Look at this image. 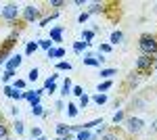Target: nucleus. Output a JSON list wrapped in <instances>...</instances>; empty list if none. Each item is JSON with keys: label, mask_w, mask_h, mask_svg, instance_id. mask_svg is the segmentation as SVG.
<instances>
[{"label": "nucleus", "mask_w": 157, "mask_h": 140, "mask_svg": "<svg viewBox=\"0 0 157 140\" xmlns=\"http://www.w3.org/2000/svg\"><path fill=\"white\" fill-rule=\"evenodd\" d=\"M55 140H73V134H67V136H59V138Z\"/></svg>", "instance_id": "603ef678"}, {"label": "nucleus", "mask_w": 157, "mask_h": 140, "mask_svg": "<svg viewBox=\"0 0 157 140\" xmlns=\"http://www.w3.org/2000/svg\"><path fill=\"white\" fill-rule=\"evenodd\" d=\"M111 88H113V80H101V82H98V86H97V92L107 94Z\"/></svg>", "instance_id": "393cba45"}, {"label": "nucleus", "mask_w": 157, "mask_h": 140, "mask_svg": "<svg viewBox=\"0 0 157 140\" xmlns=\"http://www.w3.org/2000/svg\"><path fill=\"white\" fill-rule=\"evenodd\" d=\"M63 34H65V25H52V27L48 29V40L55 44V46H61Z\"/></svg>", "instance_id": "0eeeda50"}, {"label": "nucleus", "mask_w": 157, "mask_h": 140, "mask_svg": "<svg viewBox=\"0 0 157 140\" xmlns=\"http://www.w3.org/2000/svg\"><path fill=\"white\" fill-rule=\"evenodd\" d=\"M4 140H13V138H11V136H9V138H4Z\"/></svg>", "instance_id": "4d7b16f0"}, {"label": "nucleus", "mask_w": 157, "mask_h": 140, "mask_svg": "<svg viewBox=\"0 0 157 140\" xmlns=\"http://www.w3.org/2000/svg\"><path fill=\"white\" fill-rule=\"evenodd\" d=\"M124 119H126V111H124V109H117V111L113 113V117H111V123H113V126H121Z\"/></svg>", "instance_id": "5701e85b"}, {"label": "nucleus", "mask_w": 157, "mask_h": 140, "mask_svg": "<svg viewBox=\"0 0 157 140\" xmlns=\"http://www.w3.org/2000/svg\"><path fill=\"white\" fill-rule=\"evenodd\" d=\"M0 19L4 21L6 25H17L21 21V4L17 2H6L2 4V11H0Z\"/></svg>", "instance_id": "f257e3e1"}, {"label": "nucleus", "mask_w": 157, "mask_h": 140, "mask_svg": "<svg viewBox=\"0 0 157 140\" xmlns=\"http://www.w3.org/2000/svg\"><path fill=\"white\" fill-rule=\"evenodd\" d=\"M17 44V40H13V38H6L4 42H2V46H0V69L4 67V63L9 61V57L13 55V48Z\"/></svg>", "instance_id": "423d86ee"}, {"label": "nucleus", "mask_w": 157, "mask_h": 140, "mask_svg": "<svg viewBox=\"0 0 157 140\" xmlns=\"http://www.w3.org/2000/svg\"><path fill=\"white\" fill-rule=\"evenodd\" d=\"M67 134H71L67 123H57V126H55V138H59V136H67Z\"/></svg>", "instance_id": "bb28decb"}, {"label": "nucleus", "mask_w": 157, "mask_h": 140, "mask_svg": "<svg viewBox=\"0 0 157 140\" xmlns=\"http://www.w3.org/2000/svg\"><path fill=\"white\" fill-rule=\"evenodd\" d=\"M73 140H98V136L92 130H80V132L73 136Z\"/></svg>", "instance_id": "f3484780"}, {"label": "nucleus", "mask_w": 157, "mask_h": 140, "mask_svg": "<svg viewBox=\"0 0 157 140\" xmlns=\"http://www.w3.org/2000/svg\"><path fill=\"white\" fill-rule=\"evenodd\" d=\"M92 132H94V134H97L98 138H101V136H103V134H105V132H107V123H105V121H103V123H101V126H97V128L92 130Z\"/></svg>", "instance_id": "37998d69"}, {"label": "nucleus", "mask_w": 157, "mask_h": 140, "mask_svg": "<svg viewBox=\"0 0 157 140\" xmlns=\"http://www.w3.org/2000/svg\"><path fill=\"white\" fill-rule=\"evenodd\" d=\"M138 50H140V55L155 57L157 55V36L155 34H143L138 38Z\"/></svg>", "instance_id": "20e7f679"}, {"label": "nucleus", "mask_w": 157, "mask_h": 140, "mask_svg": "<svg viewBox=\"0 0 157 140\" xmlns=\"http://www.w3.org/2000/svg\"><path fill=\"white\" fill-rule=\"evenodd\" d=\"M94 57H97V61L101 63V65H103V63L107 61V55H103V52H98V50H97V55H94Z\"/></svg>", "instance_id": "09e8293b"}, {"label": "nucleus", "mask_w": 157, "mask_h": 140, "mask_svg": "<svg viewBox=\"0 0 157 140\" xmlns=\"http://www.w3.org/2000/svg\"><path fill=\"white\" fill-rule=\"evenodd\" d=\"M153 71H157V59H155V63H153Z\"/></svg>", "instance_id": "5fc2aeb1"}, {"label": "nucleus", "mask_w": 157, "mask_h": 140, "mask_svg": "<svg viewBox=\"0 0 157 140\" xmlns=\"http://www.w3.org/2000/svg\"><path fill=\"white\" fill-rule=\"evenodd\" d=\"M23 55H21V52H13L11 57H9V61H6V63H4V67H2V69H15V71H19V67H21V65H23Z\"/></svg>", "instance_id": "6e6552de"}, {"label": "nucleus", "mask_w": 157, "mask_h": 140, "mask_svg": "<svg viewBox=\"0 0 157 140\" xmlns=\"http://www.w3.org/2000/svg\"><path fill=\"white\" fill-rule=\"evenodd\" d=\"M0 11H2V4H0Z\"/></svg>", "instance_id": "13d9d810"}, {"label": "nucleus", "mask_w": 157, "mask_h": 140, "mask_svg": "<svg viewBox=\"0 0 157 140\" xmlns=\"http://www.w3.org/2000/svg\"><path fill=\"white\" fill-rule=\"evenodd\" d=\"M65 55H67V50H65L63 46H52L48 52H46V59H48V61H55V63H59V61H63Z\"/></svg>", "instance_id": "1a4fd4ad"}, {"label": "nucleus", "mask_w": 157, "mask_h": 140, "mask_svg": "<svg viewBox=\"0 0 157 140\" xmlns=\"http://www.w3.org/2000/svg\"><path fill=\"white\" fill-rule=\"evenodd\" d=\"M65 107H67V103H65L63 98H57V100H55V111L63 113V111H65Z\"/></svg>", "instance_id": "79ce46f5"}, {"label": "nucleus", "mask_w": 157, "mask_h": 140, "mask_svg": "<svg viewBox=\"0 0 157 140\" xmlns=\"http://www.w3.org/2000/svg\"><path fill=\"white\" fill-rule=\"evenodd\" d=\"M88 21H90V15H88L86 11H82L80 15H78V23H82V25H84V23H88Z\"/></svg>", "instance_id": "49530a36"}, {"label": "nucleus", "mask_w": 157, "mask_h": 140, "mask_svg": "<svg viewBox=\"0 0 157 140\" xmlns=\"http://www.w3.org/2000/svg\"><path fill=\"white\" fill-rule=\"evenodd\" d=\"M140 78H143V75H140L138 71H132V73L126 78V86H128V88H136V84L140 82Z\"/></svg>", "instance_id": "4be33fe9"}, {"label": "nucleus", "mask_w": 157, "mask_h": 140, "mask_svg": "<svg viewBox=\"0 0 157 140\" xmlns=\"http://www.w3.org/2000/svg\"><path fill=\"white\" fill-rule=\"evenodd\" d=\"M65 4H67L65 0H48V6H50V9H55V11H59V9H63Z\"/></svg>", "instance_id": "e433bc0d"}, {"label": "nucleus", "mask_w": 157, "mask_h": 140, "mask_svg": "<svg viewBox=\"0 0 157 140\" xmlns=\"http://www.w3.org/2000/svg\"><path fill=\"white\" fill-rule=\"evenodd\" d=\"M82 94H84V88H82L80 84H73V88H71V96H73V98H80Z\"/></svg>", "instance_id": "4c0bfd02"}, {"label": "nucleus", "mask_w": 157, "mask_h": 140, "mask_svg": "<svg viewBox=\"0 0 157 140\" xmlns=\"http://www.w3.org/2000/svg\"><path fill=\"white\" fill-rule=\"evenodd\" d=\"M101 80H111L113 75H117V67H101Z\"/></svg>", "instance_id": "412c9836"}, {"label": "nucleus", "mask_w": 157, "mask_h": 140, "mask_svg": "<svg viewBox=\"0 0 157 140\" xmlns=\"http://www.w3.org/2000/svg\"><path fill=\"white\" fill-rule=\"evenodd\" d=\"M111 50H113V46H111L109 42H101V44H98V52H103V55H109Z\"/></svg>", "instance_id": "ea45409f"}, {"label": "nucleus", "mask_w": 157, "mask_h": 140, "mask_svg": "<svg viewBox=\"0 0 157 140\" xmlns=\"http://www.w3.org/2000/svg\"><path fill=\"white\" fill-rule=\"evenodd\" d=\"M40 46H38V40H29V42H25V50H23V57H32V55H36Z\"/></svg>", "instance_id": "a211bd4d"}, {"label": "nucleus", "mask_w": 157, "mask_h": 140, "mask_svg": "<svg viewBox=\"0 0 157 140\" xmlns=\"http://www.w3.org/2000/svg\"><path fill=\"white\" fill-rule=\"evenodd\" d=\"M59 78H61V73H59V71H52V73H50L46 80H48V82H55V84H57V82H59Z\"/></svg>", "instance_id": "de8ad7c7"}, {"label": "nucleus", "mask_w": 157, "mask_h": 140, "mask_svg": "<svg viewBox=\"0 0 157 140\" xmlns=\"http://www.w3.org/2000/svg\"><path fill=\"white\" fill-rule=\"evenodd\" d=\"M124 38H126V36H124V32H121V29H113V32L109 34V44H111V46L124 44Z\"/></svg>", "instance_id": "ddd939ff"}, {"label": "nucleus", "mask_w": 157, "mask_h": 140, "mask_svg": "<svg viewBox=\"0 0 157 140\" xmlns=\"http://www.w3.org/2000/svg\"><path fill=\"white\" fill-rule=\"evenodd\" d=\"M13 132L17 136H25V123L21 119H13Z\"/></svg>", "instance_id": "a878e982"}, {"label": "nucleus", "mask_w": 157, "mask_h": 140, "mask_svg": "<svg viewBox=\"0 0 157 140\" xmlns=\"http://www.w3.org/2000/svg\"><path fill=\"white\" fill-rule=\"evenodd\" d=\"M0 123H2V111H0Z\"/></svg>", "instance_id": "6e6d98bb"}, {"label": "nucleus", "mask_w": 157, "mask_h": 140, "mask_svg": "<svg viewBox=\"0 0 157 140\" xmlns=\"http://www.w3.org/2000/svg\"><path fill=\"white\" fill-rule=\"evenodd\" d=\"M61 17V11H52L50 15H46V17H42V21L38 23V27H50V23L55 21V19H59Z\"/></svg>", "instance_id": "2eb2a0df"}, {"label": "nucleus", "mask_w": 157, "mask_h": 140, "mask_svg": "<svg viewBox=\"0 0 157 140\" xmlns=\"http://www.w3.org/2000/svg\"><path fill=\"white\" fill-rule=\"evenodd\" d=\"M15 78H17V71L15 69H2V73H0V82L2 84H13Z\"/></svg>", "instance_id": "aec40b11"}, {"label": "nucleus", "mask_w": 157, "mask_h": 140, "mask_svg": "<svg viewBox=\"0 0 157 140\" xmlns=\"http://www.w3.org/2000/svg\"><path fill=\"white\" fill-rule=\"evenodd\" d=\"M153 63H155V57L138 55L136 63H134V71H138L140 75H151V73H153Z\"/></svg>", "instance_id": "39448f33"}, {"label": "nucleus", "mask_w": 157, "mask_h": 140, "mask_svg": "<svg viewBox=\"0 0 157 140\" xmlns=\"http://www.w3.org/2000/svg\"><path fill=\"white\" fill-rule=\"evenodd\" d=\"M90 103H94L97 107H103L109 103V94H103V92H94L90 96Z\"/></svg>", "instance_id": "4468645a"}, {"label": "nucleus", "mask_w": 157, "mask_h": 140, "mask_svg": "<svg viewBox=\"0 0 157 140\" xmlns=\"http://www.w3.org/2000/svg\"><path fill=\"white\" fill-rule=\"evenodd\" d=\"M98 140H121V138H120V134H117V132H113V130H107V132H105V134H103V136H101Z\"/></svg>", "instance_id": "72a5a7b5"}, {"label": "nucleus", "mask_w": 157, "mask_h": 140, "mask_svg": "<svg viewBox=\"0 0 157 140\" xmlns=\"http://www.w3.org/2000/svg\"><path fill=\"white\" fill-rule=\"evenodd\" d=\"M82 63H84L86 67H101V63L97 61L94 52H90V50H86L84 55H82Z\"/></svg>", "instance_id": "f8f14e48"}, {"label": "nucleus", "mask_w": 157, "mask_h": 140, "mask_svg": "<svg viewBox=\"0 0 157 140\" xmlns=\"http://www.w3.org/2000/svg\"><path fill=\"white\" fill-rule=\"evenodd\" d=\"M132 107H136V109H145L147 100L145 98H132Z\"/></svg>", "instance_id": "a18cd8bd"}, {"label": "nucleus", "mask_w": 157, "mask_h": 140, "mask_svg": "<svg viewBox=\"0 0 157 140\" xmlns=\"http://www.w3.org/2000/svg\"><path fill=\"white\" fill-rule=\"evenodd\" d=\"M25 80H27V84H36L40 80V69L38 67H32V69L27 71V78Z\"/></svg>", "instance_id": "c85d7f7f"}, {"label": "nucleus", "mask_w": 157, "mask_h": 140, "mask_svg": "<svg viewBox=\"0 0 157 140\" xmlns=\"http://www.w3.org/2000/svg\"><path fill=\"white\" fill-rule=\"evenodd\" d=\"M11 86L15 88V90H21V92H25V90H27V80H25V78H15Z\"/></svg>", "instance_id": "cd10ccee"}, {"label": "nucleus", "mask_w": 157, "mask_h": 140, "mask_svg": "<svg viewBox=\"0 0 157 140\" xmlns=\"http://www.w3.org/2000/svg\"><path fill=\"white\" fill-rule=\"evenodd\" d=\"M29 115H32V117H44V115H46V111H44V107H42V105H34V107H29Z\"/></svg>", "instance_id": "7c9ffc66"}, {"label": "nucleus", "mask_w": 157, "mask_h": 140, "mask_svg": "<svg viewBox=\"0 0 157 140\" xmlns=\"http://www.w3.org/2000/svg\"><path fill=\"white\" fill-rule=\"evenodd\" d=\"M29 140H48L46 136H40V138H29Z\"/></svg>", "instance_id": "864d4df0"}, {"label": "nucleus", "mask_w": 157, "mask_h": 140, "mask_svg": "<svg viewBox=\"0 0 157 140\" xmlns=\"http://www.w3.org/2000/svg\"><path fill=\"white\" fill-rule=\"evenodd\" d=\"M21 21L23 23H40L42 21V6L34 4V2L21 6Z\"/></svg>", "instance_id": "7ed1b4c3"}, {"label": "nucleus", "mask_w": 157, "mask_h": 140, "mask_svg": "<svg viewBox=\"0 0 157 140\" xmlns=\"http://www.w3.org/2000/svg\"><path fill=\"white\" fill-rule=\"evenodd\" d=\"M121 126L126 128V132H128L130 136H138V134H143L147 130V121L138 115H126V119H124Z\"/></svg>", "instance_id": "f03ea898"}, {"label": "nucleus", "mask_w": 157, "mask_h": 140, "mask_svg": "<svg viewBox=\"0 0 157 140\" xmlns=\"http://www.w3.org/2000/svg\"><path fill=\"white\" fill-rule=\"evenodd\" d=\"M40 136H44V132L40 126H32L29 128V138H40Z\"/></svg>", "instance_id": "c9c22d12"}, {"label": "nucleus", "mask_w": 157, "mask_h": 140, "mask_svg": "<svg viewBox=\"0 0 157 140\" xmlns=\"http://www.w3.org/2000/svg\"><path fill=\"white\" fill-rule=\"evenodd\" d=\"M73 69V65L69 63V61H59V63H55V71H71Z\"/></svg>", "instance_id": "2f4dec72"}, {"label": "nucleus", "mask_w": 157, "mask_h": 140, "mask_svg": "<svg viewBox=\"0 0 157 140\" xmlns=\"http://www.w3.org/2000/svg\"><path fill=\"white\" fill-rule=\"evenodd\" d=\"M65 113L69 119H75V117L80 115V109H78V103L75 100H67V107H65Z\"/></svg>", "instance_id": "dca6fc26"}, {"label": "nucleus", "mask_w": 157, "mask_h": 140, "mask_svg": "<svg viewBox=\"0 0 157 140\" xmlns=\"http://www.w3.org/2000/svg\"><path fill=\"white\" fill-rule=\"evenodd\" d=\"M75 103H78V109H80V111H86V109H88V105H90V94L84 92L80 98H78V100H75Z\"/></svg>", "instance_id": "b1692460"}, {"label": "nucleus", "mask_w": 157, "mask_h": 140, "mask_svg": "<svg viewBox=\"0 0 157 140\" xmlns=\"http://www.w3.org/2000/svg\"><path fill=\"white\" fill-rule=\"evenodd\" d=\"M2 94H4L6 98H13V94H15V88H13L11 84H4V86H2Z\"/></svg>", "instance_id": "58836bf2"}, {"label": "nucleus", "mask_w": 157, "mask_h": 140, "mask_svg": "<svg viewBox=\"0 0 157 140\" xmlns=\"http://www.w3.org/2000/svg\"><path fill=\"white\" fill-rule=\"evenodd\" d=\"M149 132H151V134H157V119H153V121H151V126H149Z\"/></svg>", "instance_id": "8fccbe9b"}, {"label": "nucleus", "mask_w": 157, "mask_h": 140, "mask_svg": "<svg viewBox=\"0 0 157 140\" xmlns=\"http://www.w3.org/2000/svg\"><path fill=\"white\" fill-rule=\"evenodd\" d=\"M9 132H11V130H9V126H4V121H2V123H0V140L9 138Z\"/></svg>", "instance_id": "c03bdc74"}, {"label": "nucleus", "mask_w": 157, "mask_h": 140, "mask_svg": "<svg viewBox=\"0 0 157 140\" xmlns=\"http://www.w3.org/2000/svg\"><path fill=\"white\" fill-rule=\"evenodd\" d=\"M38 46L42 48V50H46V52H48L50 48L55 46V44H52V42H50L48 38H42V40H38Z\"/></svg>", "instance_id": "f704fd0d"}, {"label": "nucleus", "mask_w": 157, "mask_h": 140, "mask_svg": "<svg viewBox=\"0 0 157 140\" xmlns=\"http://www.w3.org/2000/svg\"><path fill=\"white\" fill-rule=\"evenodd\" d=\"M94 36H97V32H92L90 27H84V29H82V34H80V40H84V42H88V44H90Z\"/></svg>", "instance_id": "c756f323"}, {"label": "nucleus", "mask_w": 157, "mask_h": 140, "mask_svg": "<svg viewBox=\"0 0 157 140\" xmlns=\"http://www.w3.org/2000/svg\"><path fill=\"white\" fill-rule=\"evenodd\" d=\"M71 88H73V82H71V78L69 75H65L63 78V86H61V90H59V98H69L71 96Z\"/></svg>", "instance_id": "9d476101"}, {"label": "nucleus", "mask_w": 157, "mask_h": 140, "mask_svg": "<svg viewBox=\"0 0 157 140\" xmlns=\"http://www.w3.org/2000/svg\"><path fill=\"white\" fill-rule=\"evenodd\" d=\"M19 113H21L19 105H11V107H9V115H11L13 119H19Z\"/></svg>", "instance_id": "a19ab883"}, {"label": "nucleus", "mask_w": 157, "mask_h": 140, "mask_svg": "<svg viewBox=\"0 0 157 140\" xmlns=\"http://www.w3.org/2000/svg\"><path fill=\"white\" fill-rule=\"evenodd\" d=\"M73 4H75V6H88V0H73Z\"/></svg>", "instance_id": "3c124183"}, {"label": "nucleus", "mask_w": 157, "mask_h": 140, "mask_svg": "<svg viewBox=\"0 0 157 140\" xmlns=\"http://www.w3.org/2000/svg\"><path fill=\"white\" fill-rule=\"evenodd\" d=\"M105 2H88V6H86V13L92 17V15H98V13H105Z\"/></svg>", "instance_id": "9b49d317"}, {"label": "nucleus", "mask_w": 157, "mask_h": 140, "mask_svg": "<svg viewBox=\"0 0 157 140\" xmlns=\"http://www.w3.org/2000/svg\"><path fill=\"white\" fill-rule=\"evenodd\" d=\"M101 123H103V119H90V121H84L82 123V130H94Z\"/></svg>", "instance_id": "473e14b6"}, {"label": "nucleus", "mask_w": 157, "mask_h": 140, "mask_svg": "<svg viewBox=\"0 0 157 140\" xmlns=\"http://www.w3.org/2000/svg\"><path fill=\"white\" fill-rule=\"evenodd\" d=\"M88 48H90V44H88V42H84V40H75V42L71 44V50L75 52V55H84Z\"/></svg>", "instance_id": "6ab92c4d"}]
</instances>
